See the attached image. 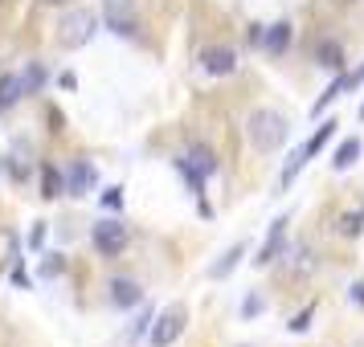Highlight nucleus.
I'll list each match as a JSON object with an SVG mask.
<instances>
[{
	"label": "nucleus",
	"instance_id": "7ed1b4c3",
	"mask_svg": "<svg viewBox=\"0 0 364 347\" xmlns=\"http://www.w3.org/2000/svg\"><path fill=\"white\" fill-rule=\"evenodd\" d=\"M176 167L184 172V180H188V188H193V197H200V192H205V176H213L217 172V160H213V151L193 148V151H184L181 160H176Z\"/></svg>",
	"mask_w": 364,
	"mask_h": 347
},
{
	"label": "nucleus",
	"instance_id": "9d476101",
	"mask_svg": "<svg viewBox=\"0 0 364 347\" xmlns=\"http://www.w3.org/2000/svg\"><path fill=\"white\" fill-rule=\"evenodd\" d=\"M111 298H115L119 307H139L144 290H139V282H132V278H115L111 282Z\"/></svg>",
	"mask_w": 364,
	"mask_h": 347
},
{
	"label": "nucleus",
	"instance_id": "dca6fc26",
	"mask_svg": "<svg viewBox=\"0 0 364 347\" xmlns=\"http://www.w3.org/2000/svg\"><path fill=\"white\" fill-rule=\"evenodd\" d=\"M344 86H348V78H336V82H331L328 90H323V94H319V102L311 106V115H315V119L323 115V106H331V102L340 99V90H344Z\"/></svg>",
	"mask_w": 364,
	"mask_h": 347
},
{
	"label": "nucleus",
	"instance_id": "a211bd4d",
	"mask_svg": "<svg viewBox=\"0 0 364 347\" xmlns=\"http://www.w3.org/2000/svg\"><path fill=\"white\" fill-rule=\"evenodd\" d=\"M21 82H25V94H33L37 86L46 82V74H41V66H33L29 74H21Z\"/></svg>",
	"mask_w": 364,
	"mask_h": 347
},
{
	"label": "nucleus",
	"instance_id": "f257e3e1",
	"mask_svg": "<svg viewBox=\"0 0 364 347\" xmlns=\"http://www.w3.org/2000/svg\"><path fill=\"white\" fill-rule=\"evenodd\" d=\"M246 135L258 151H274V148H282V139H287V119H282L279 111H254V115L246 119Z\"/></svg>",
	"mask_w": 364,
	"mask_h": 347
},
{
	"label": "nucleus",
	"instance_id": "ddd939ff",
	"mask_svg": "<svg viewBox=\"0 0 364 347\" xmlns=\"http://www.w3.org/2000/svg\"><path fill=\"white\" fill-rule=\"evenodd\" d=\"M356 160H360V139H344V143L336 148V155H331V167H336V172H348Z\"/></svg>",
	"mask_w": 364,
	"mask_h": 347
},
{
	"label": "nucleus",
	"instance_id": "0eeeda50",
	"mask_svg": "<svg viewBox=\"0 0 364 347\" xmlns=\"http://www.w3.org/2000/svg\"><path fill=\"white\" fill-rule=\"evenodd\" d=\"M200 66L221 78V74H233V70H237V53L233 50H205L200 53Z\"/></svg>",
	"mask_w": 364,
	"mask_h": 347
},
{
	"label": "nucleus",
	"instance_id": "393cba45",
	"mask_svg": "<svg viewBox=\"0 0 364 347\" xmlns=\"http://www.w3.org/2000/svg\"><path fill=\"white\" fill-rule=\"evenodd\" d=\"M360 119H364V106H360Z\"/></svg>",
	"mask_w": 364,
	"mask_h": 347
},
{
	"label": "nucleus",
	"instance_id": "39448f33",
	"mask_svg": "<svg viewBox=\"0 0 364 347\" xmlns=\"http://www.w3.org/2000/svg\"><path fill=\"white\" fill-rule=\"evenodd\" d=\"M90 237H95V249L102 258H119L127 249V225H119V221H99Z\"/></svg>",
	"mask_w": 364,
	"mask_h": 347
},
{
	"label": "nucleus",
	"instance_id": "2eb2a0df",
	"mask_svg": "<svg viewBox=\"0 0 364 347\" xmlns=\"http://www.w3.org/2000/svg\"><path fill=\"white\" fill-rule=\"evenodd\" d=\"M315 57H319V66H328V70L344 66V53H340V45H336V41H319V45H315Z\"/></svg>",
	"mask_w": 364,
	"mask_h": 347
},
{
	"label": "nucleus",
	"instance_id": "5701e85b",
	"mask_svg": "<svg viewBox=\"0 0 364 347\" xmlns=\"http://www.w3.org/2000/svg\"><path fill=\"white\" fill-rule=\"evenodd\" d=\"M352 298H356V302H364V286H352Z\"/></svg>",
	"mask_w": 364,
	"mask_h": 347
},
{
	"label": "nucleus",
	"instance_id": "b1692460",
	"mask_svg": "<svg viewBox=\"0 0 364 347\" xmlns=\"http://www.w3.org/2000/svg\"><path fill=\"white\" fill-rule=\"evenodd\" d=\"M41 4H62V0H41Z\"/></svg>",
	"mask_w": 364,
	"mask_h": 347
},
{
	"label": "nucleus",
	"instance_id": "423d86ee",
	"mask_svg": "<svg viewBox=\"0 0 364 347\" xmlns=\"http://www.w3.org/2000/svg\"><path fill=\"white\" fill-rule=\"evenodd\" d=\"M282 237H287V216H279V221L270 225V237H266V246L258 249L254 265H270V262H274V258H279V249H282Z\"/></svg>",
	"mask_w": 364,
	"mask_h": 347
},
{
	"label": "nucleus",
	"instance_id": "20e7f679",
	"mask_svg": "<svg viewBox=\"0 0 364 347\" xmlns=\"http://www.w3.org/2000/svg\"><path fill=\"white\" fill-rule=\"evenodd\" d=\"M181 335H184V311L181 307H172V311H164L160 319H151V331H148L151 347H172Z\"/></svg>",
	"mask_w": 364,
	"mask_h": 347
},
{
	"label": "nucleus",
	"instance_id": "412c9836",
	"mask_svg": "<svg viewBox=\"0 0 364 347\" xmlns=\"http://www.w3.org/2000/svg\"><path fill=\"white\" fill-rule=\"evenodd\" d=\"M307 323H311V307L303 314H295V323H291V331H307Z\"/></svg>",
	"mask_w": 364,
	"mask_h": 347
},
{
	"label": "nucleus",
	"instance_id": "f3484780",
	"mask_svg": "<svg viewBox=\"0 0 364 347\" xmlns=\"http://www.w3.org/2000/svg\"><path fill=\"white\" fill-rule=\"evenodd\" d=\"M242 253H246V246H233L230 253H225V258H221V262L209 270V274H213V278H225V274H233V265H237V258H242Z\"/></svg>",
	"mask_w": 364,
	"mask_h": 347
},
{
	"label": "nucleus",
	"instance_id": "6ab92c4d",
	"mask_svg": "<svg viewBox=\"0 0 364 347\" xmlns=\"http://www.w3.org/2000/svg\"><path fill=\"white\" fill-rule=\"evenodd\" d=\"M364 229V216L356 213V216H344V221H340V233H348V237H352V233H360Z\"/></svg>",
	"mask_w": 364,
	"mask_h": 347
},
{
	"label": "nucleus",
	"instance_id": "aec40b11",
	"mask_svg": "<svg viewBox=\"0 0 364 347\" xmlns=\"http://www.w3.org/2000/svg\"><path fill=\"white\" fill-rule=\"evenodd\" d=\"M102 204H107V209H119V204H123V192H119V188H107V192H102Z\"/></svg>",
	"mask_w": 364,
	"mask_h": 347
},
{
	"label": "nucleus",
	"instance_id": "4be33fe9",
	"mask_svg": "<svg viewBox=\"0 0 364 347\" xmlns=\"http://www.w3.org/2000/svg\"><path fill=\"white\" fill-rule=\"evenodd\" d=\"M262 33H266L262 25H254V29H250V45H262Z\"/></svg>",
	"mask_w": 364,
	"mask_h": 347
},
{
	"label": "nucleus",
	"instance_id": "f8f14e48",
	"mask_svg": "<svg viewBox=\"0 0 364 347\" xmlns=\"http://www.w3.org/2000/svg\"><path fill=\"white\" fill-rule=\"evenodd\" d=\"M331 135H336V119H328V123H323V127H319L307 143H303V160H315V155L331 143Z\"/></svg>",
	"mask_w": 364,
	"mask_h": 347
},
{
	"label": "nucleus",
	"instance_id": "6e6552de",
	"mask_svg": "<svg viewBox=\"0 0 364 347\" xmlns=\"http://www.w3.org/2000/svg\"><path fill=\"white\" fill-rule=\"evenodd\" d=\"M287 45H291V21H279V25H270V29L262 33V50L266 53L279 57V53H287Z\"/></svg>",
	"mask_w": 364,
	"mask_h": 347
},
{
	"label": "nucleus",
	"instance_id": "1a4fd4ad",
	"mask_svg": "<svg viewBox=\"0 0 364 347\" xmlns=\"http://www.w3.org/2000/svg\"><path fill=\"white\" fill-rule=\"evenodd\" d=\"M90 184H95V167H90V164H74L66 172V188L74 192V197H86V192H90Z\"/></svg>",
	"mask_w": 364,
	"mask_h": 347
},
{
	"label": "nucleus",
	"instance_id": "4468645a",
	"mask_svg": "<svg viewBox=\"0 0 364 347\" xmlns=\"http://www.w3.org/2000/svg\"><path fill=\"white\" fill-rule=\"evenodd\" d=\"M62 188H66V176H62V172H58V167H41V197H62Z\"/></svg>",
	"mask_w": 364,
	"mask_h": 347
},
{
	"label": "nucleus",
	"instance_id": "f03ea898",
	"mask_svg": "<svg viewBox=\"0 0 364 347\" xmlns=\"http://www.w3.org/2000/svg\"><path fill=\"white\" fill-rule=\"evenodd\" d=\"M95 29H99V17L86 13V9H74V13H66L62 25H58V45H62V50H78V45H86V41L95 37Z\"/></svg>",
	"mask_w": 364,
	"mask_h": 347
},
{
	"label": "nucleus",
	"instance_id": "9b49d317",
	"mask_svg": "<svg viewBox=\"0 0 364 347\" xmlns=\"http://www.w3.org/2000/svg\"><path fill=\"white\" fill-rule=\"evenodd\" d=\"M21 94H25V82H21L17 74H4L0 78V111H13L21 102Z\"/></svg>",
	"mask_w": 364,
	"mask_h": 347
}]
</instances>
